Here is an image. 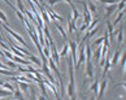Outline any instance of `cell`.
Here are the masks:
<instances>
[{"label": "cell", "mask_w": 126, "mask_h": 100, "mask_svg": "<svg viewBox=\"0 0 126 100\" xmlns=\"http://www.w3.org/2000/svg\"><path fill=\"white\" fill-rule=\"evenodd\" d=\"M116 11V4H112V5H108L105 7V13H104V17L108 20V18L113 14V12Z\"/></svg>", "instance_id": "ba28073f"}, {"label": "cell", "mask_w": 126, "mask_h": 100, "mask_svg": "<svg viewBox=\"0 0 126 100\" xmlns=\"http://www.w3.org/2000/svg\"><path fill=\"white\" fill-rule=\"evenodd\" d=\"M0 21H1L4 25H8V23H9V22H8V18H7V16H5V13H4L1 9H0Z\"/></svg>", "instance_id": "d6986e66"}, {"label": "cell", "mask_w": 126, "mask_h": 100, "mask_svg": "<svg viewBox=\"0 0 126 100\" xmlns=\"http://www.w3.org/2000/svg\"><path fill=\"white\" fill-rule=\"evenodd\" d=\"M68 71H69V83L65 88V94L69 98L76 96V79H74V64L72 60L70 53H68Z\"/></svg>", "instance_id": "6da1fadb"}, {"label": "cell", "mask_w": 126, "mask_h": 100, "mask_svg": "<svg viewBox=\"0 0 126 100\" xmlns=\"http://www.w3.org/2000/svg\"><path fill=\"white\" fill-rule=\"evenodd\" d=\"M103 40H104V38H103V36L97 38V39H96L95 42H92V46H94V47H99V46H101V44H103Z\"/></svg>", "instance_id": "ffe728a7"}, {"label": "cell", "mask_w": 126, "mask_h": 100, "mask_svg": "<svg viewBox=\"0 0 126 100\" xmlns=\"http://www.w3.org/2000/svg\"><path fill=\"white\" fill-rule=\"evenodd\" d=\"M125 1H126V0H120L118 5H116V9H118V11H124V9H125Z\"/></svg>", "instance_id": "44dd1931"}, {"label": "cell", "mask_w": 126, "mask_h": 100, "mask_svg": "<svg viewBox=\"0 0 126 100\" xmlns=\"http://www.w3.org/2000/svg\"><path fill=\"white\" fill-rule=\"evenodd\" d=\"M52 22H53V25H55V27L57 29V31L60 33V34H61V36H63V39H64V40H66V39H68V34H66V33H65V30H64V27H63L61 25H60V23H59L57 21H52Z\"/></svg>", "instance_id": "8992f818"}, {"label": "cell", "mask_w": 126, "mask_h": 100, "mask_svg": "<svg viewBox=\"0 0 126 100\" xmlns=\"http://www.w3.org/2000/svg\"><path fill=\"white\" fill-rule=\"evenodd\" d=\"M3 83H4V81H3L1 78H0V87H1V86H3Z\"/></svg>", "instance_id": "f546056e"}, {"label": "cell", "mask_w": 126, "mask_h": 100, "mask_svg": "<svg viewBox=\"0 0 126 100\" xmlns=\"http://www.w3.org/2000/svg\"><path fill=\"white\" fill-rule=\"evenodd\" d=\"M86 7H87V9H88V12H90L91 14H94V13H96V11H97V8H96V5L94 3L91 1V0H88V1H86Z\"/></svg>", "instance_id": "7c38bea8"}, {"label": "cell", "mask_w": 126, "mask_h": 100, "mask_svg": "<svg viewBox=\"0 0 126 100\" xmlns=\"http://www.w3.org/2000/svg\"><path fill=\"white\" fill-rule=\"evenodd\" d=\"M74 31H78V30H77L76 25H74V22L72 21V18H69V20H68V33L70 35H73Z\"/></svg>", "instance_id": "4fadbf2b"}, {"label": "cell", "mask_w": 126, "mask_h": 100, "mask_svg": "<svg viewBox=\"0 0 126 100\" xmlns=\"http://www.w3.org/2000/svg\"><path fill=\"white\" fill-rule=\"evenodd\" d=\"M27 59H29V61H31V63H34L36 66H42V61H40L36 56H34V55L30 53L29 56H27Z\"/></svg>", "instance_id": "2e32d148"}, {"label": "cell", "mask_w": 126, "mask_h": 100, "mask_svg": "<svg viewBox=\"0 0 126 100\" xmlns=\"http://www.w3.org/2000/svg\"><path fill=\"white\" fill-rule=\"evenodd\" d=\"M124 52H125V50L117 48V50L114 51V53H112V56H110V68H112V66L117 65V63L120 61V59H121V56H122Z\"/></svg>", "instance_id": "7a4b0ae2"}, {"label": "cell", "mask_w": 126, "mask_h": 100, "mask_svg": "<svg viewBox=\"0 0 126 100\" xmlns=\"http://www.w3.org/2000/svg\"><path fill=\"white\" fill-rule=\"evenodd\" d=\"M7 66H8V68H11L12 70H15V69L17 68V64L13 63L12 60H8V61H7Z\"/></svg>", "instance_id": "7402d4cb"}, {"label": "cell", "mask_w": 126, "mask_h": 100, "mask_svg": "<svg viewBox=\"0 0 126 100\" xmlns=\"http://www.w3.org/2000/svg\"><path fill=\"white\" fill-rule=\"evenodd\" d=\"M51 48V59H52V61L55 63V65L57 66L60 64V56H59V51H57V47H56L55 43H52V44L49 46Z\"/></svg>", "instance_id": "3957f363"}, {"label": "cell", "mask_w": 126, "mask_h": 100, "mask_svg": "<svg viewBox=\"0 0 126 100\" xmlns=\"http://www.w3.org/2000/svg\"><path fill=\"white\" fill-rule=\"evenodd\" d=\"M1 87H4L5 90H8L9 92H13V91H15V86H13L12 83H9V82H4Z\"/></svg>", "instance_id": "ac0fdd59"}, {"label": "cell", "mask_w": 126, "mask_h": 100, "mask_svg": "<svg viewBox=\"0 0 126 100\" xmlns=\"http://www.w3.org/2000/svg\"><path fill=\"white\" fill-rule=\"evenodd\" d=\"M47 1H48V5H49L51 8H52V7L55 5V4H57V3H61V0H47Z\"/></svg>", "instance_id": "484cf974"}, {"label": "cell", "mask_w": 126, "mask_h": 100, "mask_svg": "<svg viewBox=\"0 0 126 100\" xmlns=\"http://www.w3.org/2000/svg\"><path fill=\"white\" fill-rule=\"evenodd\" d=\"M124 14H125V9H124V11H120L117 18H116V20H114L113 22H110V23H112V26H116V25H118L120 22H122V17H124Z\"/></svg>", "instance_id": "9a60e30c"}, {"label": "cell", "mask_w": 126, "mask_h": 100, "mask_svg": "<svg viewBox=\"0 0 126 100\" xmlns=\"http://www.w3.org/2000/svg\"><path fill=\"white\" fill-rule=\"evenodd\" d=\"M15 13L17 14V17L20 18V20H25V16H24V13H21L18 9H15Z\"/></svg>", "instance_id": "d4e9b609"}, {"label": "cell", "mask_w": 126, "mask_h": 100, "mask_svg": "<svg viewBox=\"0 0 126 100\" xmlns=\"http://www.w3.org/2000/svg\"><path fill=\"white\" fill-rule=\"evenodd\" d=\"M17 86H18V88L22 91V94H25V92H27V90H30V86H31V83H26V82H18L17 83Z\"/></svg>", "instance_id": "8fae6325"}, {"label": "cell", "mask_w": 126, "mask_h": 100, "mask_svg": "<svg viewBox=\"0 0 126 100\" xmlns=\"http://www.w3.org/2000/svg\"><path fill=\"white\" fill-rule=\"evenodd\" d=\"M68 53H69V44H68V42H65V44L63 46L61 51L59 52V56H60V59H63V57H66Z\"/></svg>", "instance_id": "9c48e42d"}, {"label": "cell", "mask_w": 126, "mask_h": 100, "mask_svg": "<svg viewBox=\"0 0 126 100\" xmlns=\"http://www.w3.org/2000/svg\"><path fill=\"white\" fill-rule=\"evenodd\" d=\"M86 75L88 79L94 77V64H92V61H86Z\"/></svg>", "instance_id": "5b68a950"}, {"label": "cell", "mask_w": 126, "mask_h": 100, "mask_svg": "<svg viewBox=\"0 0 126 100\" xmlns=\"http://www.w3.org/2000/svg\"><path fill=\"white\" fill-rule=\"evenodd\" d=\"M0 69H5V70H9V68L5 65V64H3V63H0Z\"/></svg>", "instance_id": "83f0119b"}, {"label": "cell", "mask_w": 126, "mask_h": 100, "mask_svg": "<svg viewBox=\"0 0 126 100\" xmlns=\"http://www.w3.org/2000/svg\"><path fill=\"white\" fill-rule=\"evenodd\" d=\"M79 17H81V14H79L78 9L74 7V5H72V21L76 23V22L79 20Z\"/></svg>", "instance_id": "30bf717a"}, {"label": "cell", "mask_w": 126, "mask_h": 100, "mask_svg": "<svg viewBox=\"0 0 126 100\" xmlns=\"http://www.w3.org/2000/svg\"><path fill=\"white\" fill-rule=\"evenodd\" d=\"M12 95H13V98L17 99V100H25L24 94H22V91L18 88V86H15V91L12 92Z\"/></svg>", "instance_id": "52a82bcc"}, {"label": "cell", "mask_w": 126, "mask_h": 100, "mask_svg": "<svg viewBox=\"0 0 126 100\" xmlns=\"http://www.w3.org/2000/svg\"><path fill=\"white\" fill-rule=\"evenodd\" d=\"M36 100H48V99H47V98H44L43 95H40V94H39V95H36Z\"/></svg>", "instance_id": "4316f807"}, {"label": "cell", "mask_w": 126, "mask_h": 100, "mask_svg": "<svg viewBox=\"0 0 126 100\" xmlns=\"http://www.w3.org/2000/svg\"><path fill=\"white\" fill-rule=\"evenodd\" d=\"M64 1L66 3V4H69V5H73V1H72V0H64Z\"/></svg>", "instance_id": "f1b7e54d"}, {"label": "cell", "mask_w": 126, "mask_h": 100, "mask_svg": "<svg viewBox=\"0 0 126 100\" xmlns=\"http://www.w3.org/2000/svg\"><path fill=\"white\" fill-rule=\"evenodd\" d=\"M100 53H101V46L96 47V50L94 52V60L96 61V63H99V60H100Z\"/></svg>", "instance_id": "e0dca14e"}, {"label": "cell", "mask_w": 126, "mask_h": 100, "mask_svg": "<svg viewBox=\"0 0 126 100\" xmlns=\"http://www.w3.org/2000/svg\"><path fill=\"white\" fill-rule=\"evenodd\" d=\"M99 1H101L103 4H105V5H112V4L117 3V0H99Z\"/></svg>", "instance_id": "603a6c76"}, {"label": "cell", "mask_w": 126, "mask_h": 100, "mask_svg": "<svg viewBox=\"0 0 126 100\" xmlns=\"http://www.w3.org/2000/svg\"><path fill=\"white\" fill-rule=\"evenodd\" d=\"M107 86H108V81H107V79H103V82L99 83V90H97V98H96V100H101L103 98H104Z\"/></svg>", "instance_id": "277c9868"}, {"label": "cell", "mask_w": 126, "mask_h": 100, "mask_svg": "<svg viewBox=\"0 0 126 100\" xmlns=\"http://www.w3.org/2000/svg\"><path fill=\"white\" fill-rule=\"evenodd\" d=\"M99 83H100L99 78H95L94 83H91V86H90V91H91V92H96V94H97V90H99Z\"/></svg>", "instance_id": "5bb4252c"}, {"label": "cell", "mask_w": 126, "mask_h": 100, "mask_svg": "<svg viewBox=\"0 0 126 100\" xmlns=\"http://www.w3.org/2000/svg\"><path fill=\"white\" fill-rule=\"evenodd\" d=\"M88 100H96V98H94V96H90V98H88Z\"/></svg>", "instance_id": "4dcf8cb0"}, {"label": "cell", "mask_w": 126, "mask_h": 100, "mask_svg": "<svg viewBox=\"0 0 126 100\" xmlns=\"http://www.w3.org/2000/svg\"><path fill=\"white\" fill-rule=\"evenodd\" d=\"M30 90H31V95H30V100H36V91L34 87L30 86Z\"/></svg>", "instance_id": "cb8c5ba5"}, {"label": "cell", "mask_w": 126, "mask_h": 100, "mask_svg": "<svg viewBox=\"0 0 126 100\" xmlns=\"http://www.w3.org/2000/svg\"><path fill=\"white\" fill-rule=\"evenodd\" d=\"M0 59H1V57H0Z\"/></svg>", "instance_id": "d6a6232c"}, {"label": "cell", "mask_w": 126, "mask_h": 100, "mask_svg": "<svg viewBox=\"0 0 126 100\" xmlns=\"http://www.w3.org/2000/svg\"><path fill=\"white\" fill-rule=\"evenodd\" d=\"M70 100H76V96H73V98H70Z\"/></svg>", "instance_id": "1f68e13d"}]
</instances>
